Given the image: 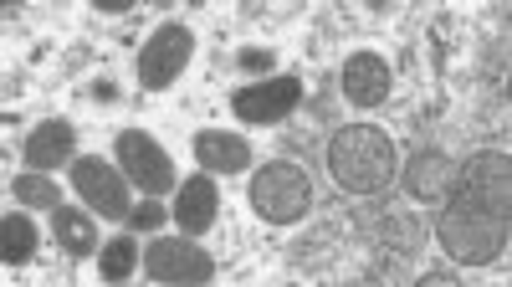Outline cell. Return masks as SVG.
I'll list each match as a JSON object with an SVG mask.
<instances>
[{"mask_svg":"<svg viewBox=\"0 0 512 287\" xmlns=\"http://www.w3.org/2000/svg\"><path fill=\"white\" fill-rule=\"evenodd\" d=\"M338 88H344V98L354 108H379L384 98H390V88H395V72H390V62H384L379 52H354L344 62Z\"/></svg>","mask_w":512,"mask_h":287,"instance_id":"obj_10","label":"cell"},{"mask_svg":"<svg viewBox=\"0 0 512 287\" xmlns=\"http://www.w3.org/2000/svg\"><path fill=\"white\" fill-rule=\"evenodd\" d=\"M216 216H221V185H216V175H190V180H180V190H175V226L185 231V236H205V231H216Z\"/></svg>","mask_w":512,"mask_h":287,"instance_id":"obj_9","label":"cell"},{"mask_svg":"<svg viewBox=\"0 0 512 287\" xmlns=\"http://www.w3.org/2000/svg\"><path fill=\"white\" fill-rule=\"evenodd\" d=\"M251 211L272 221V226H297L308 211H313V180L303 164H292V159H272L262 164V170L251 175Z\"/></svg>","mask_w":512,"mask_h":287,"instance_id":"obj_3","label":"cell"},{"mask_svg":"<svg viewBox=\"0 0 512 287\" xmlns=\"http://www.w3.org/2000/svg\"><path fill=\"white\" fill-rule=\"evenodd\" d=\"M72 144H77V134H72L67 118L36 123L31 139H26V149H21V154H26V170H41V175L62 170V164H72Z\"/></svg>","mask_w":512,"mask_h":287,"instance_id":"obj_11","label":"cell"},{"mask_svg":"<svg viewBox=\"0 0 512 287\" xmlns=\"http://www.w3.org/2000/svg\"><path fill=\"white\" fill-rule=\"evenodd\" d=\"M144 257H139V246H134V236H113V241H103L98 246V277L103 282H123V277H134V267H139Z\"/></svg>","mask_w":512,"mask_h":287,"instance_id":"obj_16","label":"cell"},{"mask_svg":"<svg viewBox=\"0 0 512 287\" xmlns=\"http://www.w3.org/2000/svg\"><path fill=\"white\" fill-rule=\"evenodd\" d=\"M195 159L205 175H241V170H251V144L241 134H226V129H200Z\"/></svg>","mask_w":512,"mask_h":287,"instance_id":"obj_12","label":"cell"},{"mask_svg":"<svg viewBox=\"0 0 512 287\" xmlns=\"http://www.w3.org/2000/svg\"><path fill=\"white\" fill-rule=\"evenodd\" d=\"M118 170L128 175V185H139L144 195H169L175 180V159L164 154V144L144 129H123L118 134Z\"/></svg>","mask_w":512,"mask_h":287,"instance_id":"obj_4","label":"cell"},{"mask_svg":"<svg viewBox=\"0 0 512 287\" xmlns=\"http://www.w3.org/2000/svg\"><path fill=\"white\" fill-rule=\"evenodd\" d=\"M128 226H134V231H154V226H164V205H159V195H149L139 211H128Z\"/></svg>","mask_w":512,"mask_h":287,"instance_id":"obj_18","label":"cell"},{"mask_svg":"<svg viewBox=\"0 0 512 287\" xmlns=\"http://www.w3.org/2000/svg\"><path fill=\"white\" fill-rule=\"evenodd\" d=\"M297 103H303V82L297 77H267V82H251V88H241L236 98H231V108H236V118L241 123H282Z\"/></svg>","mask_w":512,"mask_h":287,"instance_id":"obj_8","label":"cell"},{"mask_svg":"<svg viewBox=\"0 0 512 287\" xmlns=\"http://www.w3.org/2000/svg\"><path fill=\"white\" fill-rule=\"evenodd\" d=\"M52 236L62 241L67 257H93L98 252V226H93V211H72V205H57L52 211Z\"/></svg>","mask_w":512,"mask_h":287,"instance_id":"obj_14","label":"cell"},{"mask_svg":"<svg viewBox=\"0 0 512 287\" xmlns=\"http://www.w3.org/2000/svg\"><path fill=\"white\" fill-rule=\"evenodd\" d=\"M420 282L425 287H451V282H461V272H420Z\"/></svg>","mask_w":512,"mask_h":287,"instance_id":"obj_20","label":"cell"},{"mask_svg":"<svg viewBox=\"0 0 512 287\" xmlns=\"http://www.w3.org/2000/svg\"><path fill=\"white\" fill-rule=\"evenodd\" d=\"M190 57H195V31L180 26V21L159 26L139 47V88H149V93L169 88V82L190 67Z\"/></svg>","mask_w":512,"mask_h":287,"instance_id":"obj_5","label":"cell"},{"mask_svg":"<svg viewBox=\"0 0 512 287\" xmlns=\"http://www.w3.org/2000/svg\"><path fill=\"white\" fill-rule=\"evenodd\" d=\"M36 257V226H31V216H6L0 221V262L6 267H26Z\"/></svg>","mask_w":512,"mask_h":287,"instance_id":"obj_15","label":"cell"},{"mask_svg":"<svg viewBox=\"0 0 512 287\" xmlns=\"http://www.w3.org/2000/svg\"><path fill=\"white\" fill-rule=\"evenodd\" d=\"M72 190L82 195L93 216L128 221V175L113 170L108 159H72Z\"/></svg>","mask_w":512,"mask_h":287,"instance_id":"obj_6","label":"cell"},{"mask_svg":"<svg viewBox=\"0 0 512 287\" xmlns=\"http://www.w3.org/2000/svg\"><path fill=\"white\" fill-rule=\"evenodd\" d=\"M451 180H456V159H446L441 149L415 154L410 170H405V190H410L415 200H441V195L451 190Z\"/></svg>","mask_w":512,"mask_h":287,"instance_id":"obj_13","label":"cell"},{"mask_svg":"<svg viewBox=\"0 0 512 287\" xmlns=\"http://www.w3.org/2000/svg\"><path fill=\"white\" fill-rule=\"evenodd\" d=\"M328 175L349 195H374L395 180V139L374 123H344L328 139Z\"/></svg>","mask_w":512,"mask_h":287,"instance_id":"obj_2","label":"cell"},{"mask_svg":"<svg viewBox=\"0 0 512 287\" xmlns=\"http://www.w3.org/2000/svg\"><path fill=\"white\" fill-rule=\"evenodd\" d=\"M144 272L154 282H210L216 277V257H205L185 236H159L144 252Z\"/></svg>","mask_w":512,"mask_h":287,"instance_id":"obj_7","label":"cell"},{"mask_svg":"<svg viewBox=\"0 0 512 287\" xmlns=\"http://www.w3.org/2000/svg\"><path fill=\"white\" fill-rule=\"evenodd\" d=\"M507 236H512V159L482 149L466 164H456V180L436 221V241L461 267H492L507 252Z\"/></svg>","mask_w":512,"mask_h":287,"instance_id":"obj_1","label":"cell"},{"mask_svg":"<svg viewBox=\"0 0 512 287\" xmlns=\"http://www.w3.org/2000/svg\"><path fill=\"white\" fill-rule=\"evenodd\" d=\"M16 200L26 205V211H57L62 205V185H52V175H41V170H26L11 180Z\"/></svg>","mask_w":512,"mask_h":287,"instance_id":"obj_17","label":"cell"},{"mask_svg":"<svg viewBox=\"0 0 512 287\" xmlns=\"http://www.w3.org/2000/svg\"><path fill=\"white\" fill-rule=\"evenodd\" d=\"M272 62H277L272 47H246V52H241V67H246V72H272Z\"/></svg>","mask_w":512,"mask_h":287,"instance_id":"obj_19","label":"cell"}]
</instances>
